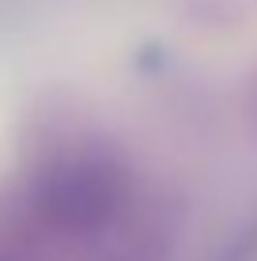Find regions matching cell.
<instances>
[{
	"instance_id": "cell-1",
	"label": "cell",
	"mask_w": 257,
	"mask_h": 261,
	"mask_svg": "<svg viewBox=\"0 0 257 261\" xmlns=\"http://www.w3.org/2000/svg\"><path fill=\"white\" fill-rule=\"evenodd\" d=\"M208 261H257V216L235 231Z\"/></svg>"
}]
</instances>
